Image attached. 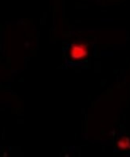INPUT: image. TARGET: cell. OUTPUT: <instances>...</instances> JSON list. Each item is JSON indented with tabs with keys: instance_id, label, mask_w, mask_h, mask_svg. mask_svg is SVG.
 Returning a JSON list of instances; mask_svg holds the SVG:
<instances>
[{
	"instance_id": "7a4b0ae2",
	"label": "cell",
	"mask_w": 130,
	"mask_h": 157,
	"mask_svg": "<svg viewBox=\"0 0 130 157\" xmlns=\"http://www.w3.org/2000/svg\"><path fill=\"white\" fill-rule=\"evenodd\" d=\"M117 146L122 150L128 149L130 147V140L127 137H123L117 142Z\"/></svg>"
},
{
	"instance_id": "6da1fadb",
	"label": "cell",
	"mask_w": 130,
	"mask_h": 157,
	"mask_svg": "<svg viewBox=\"0 0 130 157\" xmlns=\"http://www.w3.org/2000/svg\"><path fill=\"white\" fill-rule=\"evenodd\" d=\"M89 46L82 42L74 43L70 49V56L74 61H82L89 56Z\"/></svg>"
}]
</instances>
